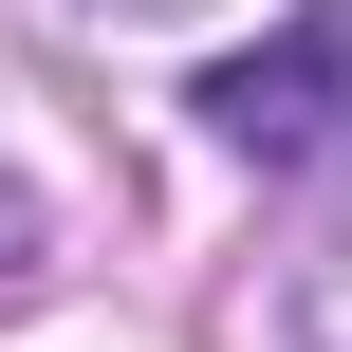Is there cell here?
<instances>
[{
  "instance_id": "6da1fadb",
  "label": "cell",
  "mask_w": 352,
  "mask_h": 352,
  "mask_svg": "<svg viewBox=\"0 0 352 352\" xmlns=\"http://www.w3.org/2000/svg\"><path fill=\"white\" fill-rule=\"evenodd\" d=\"M186 111H204V130H223L241 167H316V148L352 130V0L278 19V37H241V56H223V74L186 93Z\"/></svg>"
}]
</instances>
